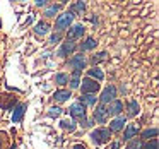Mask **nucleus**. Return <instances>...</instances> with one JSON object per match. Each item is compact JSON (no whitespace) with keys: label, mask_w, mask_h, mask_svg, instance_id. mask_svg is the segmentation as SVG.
<instances>
[{"label":"nucleus","mask_w":159,"mask_h":149,"mask_svg":"<svg viewBox=\"0 0 159 149\" xmlns=\"http://www.w3.org/2000/svg\"><path fill=\"white\" fill-rule=\"evenodd\" d=\"M62 108H60V106H50L48 108V113H46V115H48V117L50 118H57V117H60V115H62Z\"/></svg>","instance_id":"nucleus-28"},{"label":"nucleus","mask_w":159,"mask_h":149,"mask_svg":"<svg viewBox=\"0 0 159 149\" xmlns=\"http://www.w3.org/2000/svg\"><path fill=\"white\" fill-rule=\"evenodd\" d=\"M55 84H58V86H65V84H69V76L63 74V72L55 74Z\"/></svg>","instance_id":"nucleus-25"},{"label":"nucleus","mask_w":159,"mask_h":149,"mask_svg":"<svg viewBox=\"0 0 159 149\" xmlns=\"http://www.w3.org/2000/svg\"><path fill=\"white\" fill-rule=\"evenodd\" d=\"M157 146H159L157 139H151V141H147L144 146H142V149H157Z\"/></svg>","instance_id":"nucleus-29"},{"label":"nucleus","mask_w":159,"mask_h":149,"mask_svg":"<svg viewBox=\"0 0 159 149\" xmlns=\"http://www.w3.org/2000/svg\"><path fill=\"white\" fill-rule=\"evenodd\" d=\"M125 123H127V117H123V115L115 117L113 120L110 122V132H120V130H123Z\"/></svg>","instance_id":"nucleus-12"},{"label":"nucleus","mask_w":159,"mask_h":149,"mask_svg":"<svg viewBox=\"0 0 159 149\" xmlns=\"http://www.w3.org/2000/svg\"><path fill=\"white\" fill-rule=\"evenodd\" d=\"M69 113L72 118H77V120H79V118H84L86 117V106H84L82 103H79V101H75V103L70 105Z\"/></svg>","instance_id":"nucleus-9"},{"label":"nucleus","mask_w":159,"mask_h":149,"mask_svg":"<svg viewBox=\"0 0 159 149\" xmlns=\"http://www.w3.org/2000/svg\"><path fill=\"white\" fill-rule=\"evenodd\" d=\"M0 149H2V141H0Z\"/></svg>","instance_id":"nucleus-34"},{"label":"nucleus","mask_w":159,"mask_h":149,"mask_svg":"<svg viewBox=\"0 0 159 149\" xmlns=\"http://www.w3.org/2000/svg\"><path fill=\"white\" fill-rule=\"evenodd\" d=\"M60 127H62L63 130L74 132V130H75V122H74L72 118H63V120L60 122Z\"/></svg>","instance_id":"nucleus-23"},{"label":"nucleus","mask_w":159,"mask_h":149,"mask_svg":"<svg viewBox=\"0 0 159 149\" xmlns=\"http://www.w3.org/2000/svg\"><path fill=\"white\" fill-rule=\"evenodd\" d=\"M69 98H72V91L70 89H58V91H55V94H53V100H55L57 103L69 101Z\"/></svg>","instance_id":"nucleus-13"},{"label":"nucleus","mask_w":159,"mask_h":149,"mask_svg":"<svg viewBox=\"0 0 159 149\" xmlns=\"http://www.w3.org/2000/svg\"><path fill=\"white\" fill-rule=\"evenodd\" d=\"M96 45H98V41H96L94 38H91V36H89V38H86V40H84V41L79 45V48H80V53H84V52H89V50H94V48H96Z\"/></svg>","instance_id":"nucleus-15"},{"label":"nucleus","mask_w":159,"mask_h":149,"mask_svg":"<svg viewBox=\"0 0 159 149\" xmlns=\"http://www.w3.org/2000/svg\"><path fill=\"white\" fill-rule=\"evenodd\" d=\"M72 22H74V16L70 14V12H63V14H60L55 21V31L60 35L62 31L69 29L70 26H72Z\"/></svg>","instance_id":"nucleus-2"},{"label":"nucleus","mask_w":159,"mask_h":149,"mask_svg":"<svg viewBox=\"0 0 159 149\" xmlns=\"http://www.w3.org/2000/svg\"><path fill=\"white\" fill-rule=\"evenodd\" d=\"M50 29H52V28H50V24H48L46 21H39L38 24L34 26V33H36L38 36H45V35H48Z\"/></svg>","instance_id":"nucleus-17"},{"label":"nucleus","mask_w":159,"mask_h":149,"mask_svg":"<svg viewBox=\"0 0 159 149\" xmlns=\"http://www.w3.org/2000/svg\"><path fill=\"white\" fill-rule=\"evenodd\" d=\"M96 101H98L96 94H80L79 103H82L84 106H94V105H96Z\"/></svg>","instance_id":"nucleus-18"},{"label":"nucleus","mask_w":159,"mask_h":149,"mask_svg":"<svg viewBox=\"0 0 159 149\" xmlns=\"http://www.w3.org/2000/svg\"><path fill=\"white\" fill-rule=\"evenodd\" d=\"M142 146H144V141H142V139L134 137V139H130V141H128L127 149H142Z\"/></svg>","instance_id":"nucleus-24"},{"label":"nucleus","mask_w":159,"mask_h":149,"mask_svg":"<svg viewBox=\"0 0 159 149\" xmlns=\"http://www.w3.org/2000/svg\"><path fill=\"white\" fill-rule=\"evenodd\" d=\"M113 100H116V87H115L113 84H110V86H106L103 89V93H101V96H99V101H101V105H108Z\"/></svg>","instance_id":"nucleus-6"},{"label":"nucleus","mask_w":159,"mask_h":149,"mask_svg":"<svg viewBox=\"0 0 159 149\" xmlns=\"http://www.w3.org/2000/svg\"><path fill=\"white\" fill-rule=\"evenodd\" d=\"M84 11H86V4H84V2H75V4L70 5L67 12H70L72 16H75V14L82 16V12H84Z\"/></svg>","instance_id":"nucleus-20"},{"label":"nucleus","mask_w":159,"mask_h":149,"mask_svg":"<svg viewBox=\"0 0 159 149\" xmlns=\"http://www.w3.org/2000/svg\"><path fill=\"white\" fill-rule=\"evenodd\" d=\"M84 33H86V28H84L80 22L72 24V26L69 28V33H67V41H74V43H75V40L82 38Z\"/></svg>","instance_id":"nucleus-5"},{"label":"nucleus","mask_w":159,"mask_h":149,"mask_svg":"<svg viewBox=\"0 0 159 149\" xmlns=\"http://www.w3.org/2000/svg\"><path fill=\"white\" fill-rule=\"evenodd\" d=\"M108 149H120V142H111V144L108 146Z\"/></svg>","instance_id":"nucleus-31"},{"label":"nucleus","mask_w":159,"mask_h":149,"mask_svg":"<svg viewBox=\"0 0 159 149\" xmlns=\"http://www.w3.org/2000/svg\"><path fill=\"white\" fill-rule=\"evenodd\" d=\"M67 63H69V67L74 69L75 72H82L87 65V58L84 57V53H75V55H72V58H69Z\"/></svg>","instance_id":"nucleus-3"},{"label":"nucleus","mask_w":159,"mask_h":149,"mask_svg":"<svg viewBox=\"0 0 159 149\" xmlns=\"http://www.w3.org/2000/svg\"><path fill=\"white\" fill-rule=\"evenodd\" d=\"M26 110H28V105H26V103H17V105H16L14 111H12V122H14V123L22 122V117H24Z\"/></svg>","instance_id":"nucleus-11"},{"label":"nucleus","mask_w":159,"mask_h":149,"mask_svg":"<svg viewBox=\"0 0 159 149\" xmlns=\"http://www.w3.org/2000/svg\"><path fill=\"white\" fill-rule=\"evenodd\" d=\"M75 50H77V43L65 41V43H62V45H60L58 52H57V57H60V58H65V57H69V55L72 57Z\"/></svg>","instance_id":"nucleus-7"},{"label":"nucleus","mask_w":159,"mask_h":149,"mask_svg":"<svg viewBox=\"0 0 159 149\" xmlns=\"http://www.w3.org/2000/svg\"><path fill=\"white\" fill-rule=\"evenodd\" d=\"M106 57H108V53L106 52H99V53H96V55L91 58V63H93L94 67H98V63L99 62H103V60H106Z\"/></svg>","instance_id":"nucleus-26"},{"label":"nucleus","mask_w":159,"mask_h":149,"mask_svg":"<svg viewBox=\"0 0 159 149\" xmlns=\"http://www.w3.org/2000/svg\"><path fill=\"white\" fill-rule=\"evenodd\" d=\"M80 89H82V94H96L98 91H99V82H96L94 79H91V77H84L82 81H80Z\"/></svg>","instance_id":"nucleus-4"},{"label":"nucleus","mask_w":159,"mask_h":149,"mask_svg":"<svg viewBox=\"0 0 159 149\" xmlns=\"http://www.w3.org/2000/svg\"><path fill=\"white\" fill-rule=\"evenodd\" d=\"M80 74L82 72H75V70L70 74V77H69L70 89H77V87H80Z\"/></svg>","instance_id":"nucleus-21"},{"label":"nucleus","mask_w":159,"mask_h":149,"mask_svg":"<svg viewBox=\"0 0 159 149\" xmlns=\"http://www.w3.org/2000/svg\"><path fill=\"white\" fill-rule=\"evenodd\" d=\"M157 127H152V128H145L144 132H142L140 134V139H149V141H151V139H156L157 137Z\"/></svg>","instance_id":"nucleus-22"},{"label":"nucleus","mask_w":159,"mask_h":149,"mask_svg":"<svg viewBox=\"0 0 159 149\" xmlns=\"http://www.w3.org/2000/svg\"><path fill=\"white\" fill-rule=\"evenodd\" d=\"M139 110H140V106H139L137 101L128 100V103H127V117H135V115L139 113Z\"/></svg>","instance_id":"nucleus-19"},{"label":"nucleus","mask_w":159,"mask_h":149,"mask_svg":"<svg viewBox=\"0 0 159 149\" xmlns=\"http://www.w3.org/2000/svg\"><path fill=\"white\" fill-rule=\"evenodd\" d=\"M108 110H106V105H98L96 106V110H94V113H93V118H94V122H98V123H106V120H108Z\"/></svg>","instance_id":"nucleus-8"},{"label":"nucleus","mask_w":159,"mask_h":149,"mask_svg":"<svg viewBox=\"0 0 159 149\" xmlns=\"http://www.w3.org/2000/svg\"><path fill=\"white\" fill-rule=\"evenodd\" d=\"M110 137H111L110 128H104V127H99V128H96V130L91 132V141H93L94 146L104 144V142L110 141Z\"/></svg>","instance_id":"nucleus-1"},{"label":"nucleus","mask_w":159,"mask_h":149,"mask_svg":"<svg viewBox=\"0 0 159 149\" xmlns=\"http://www.w3.org/2000/svg\"><path fill=\"white\" fill-rule=\"evenodd\" d=\"M137 134H139V125L137 123L127 125V128H125V132H123V141H130V139L137 137Z\"/></svg>","instance_id":"nucleus-14"},{"label":"nucleus","mask_w":159,"mask_h":149,"mask_svg":"<svg viewBox=\"0 0 159 149\" xmlns=\"http://www.w3.org/2000/svg\"><path fill=\"white\" fill-rule=\"evenodd\" d=\"M87 77H91V79H94L96 82H99V81L104 79V72L99 67H91V69L87 70Z\"/></svg>","instance_id":"nucleus-16"},{"label":"nucleus","mask_w":159,"mask_h":149,"mask_svg":"<svg viewBox=\"0 0 159 149\" xmlns=\"http://www.w3.org/2000/svg\"><path fill=\"white\" fill-rule=\"evenodd\" d=\"M60 7H62V5H50V7H46V11L43 16H45V17H55V14H58Z\"/></svg>","instance_id":"nucleus-27"},{"label":"nucleus","mask_w":159,"mask_h":149,"mask_svg":"<svg viewBox=\"0 0 159 149\" xmlns=\"http://www.w3.org/2000/svg\"><path fill=\"white\" fill-rule=\"evenodd\" d=\"M36 5H38V7H46V0H36Z\"/></svg>","instance_id":"nucleus-32"},{"label":"nucleus","mask_w":159,"mask_h":149,"mask_svg":"<svg viewBox=\"0 0 159 149\" xmlns=\"http://www.w3.org/2000/svg\"><path fill=\"white\" fill-rule=\"evenodd\" d=\"M72 149H86V146H84V144H75Z\"/></svg>","instance_id":"nucleus-33"},{"label":"nucleus","mask_w":159,"mask_h":149,"mask_svg":"<svg viewBox=\"0 0 159 149\" xmlns=\"http://www.w3.org/2000/svg\"><path fill=\"white\" fill-rule=\"evenodd\" d=\"M106 110H108V115H113V117H120L121 111H123V101H120V100H113L111 103H108Z\"/></svg>","instance_id":"nucleus-10"},{"label":"nucleus","mask_w":159,"mask_h":149,"mask_svg":"<svg viewBox=\"0 0 159 149\" xmlns=\"http://www.w3.org/2000/svg\"><path fill=\"white\" fill-rule=\"evenodd\" d=\"M60 40H62V35L55 33V35H52V38H50V43H52V45H55V43H60Z\"/></svg>","instance_id":"nucleus-30"}]
</instances>
